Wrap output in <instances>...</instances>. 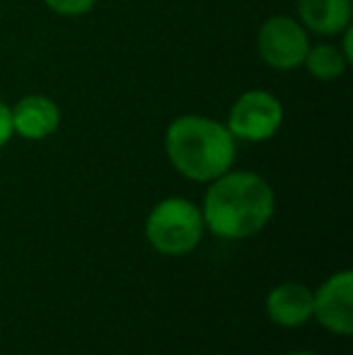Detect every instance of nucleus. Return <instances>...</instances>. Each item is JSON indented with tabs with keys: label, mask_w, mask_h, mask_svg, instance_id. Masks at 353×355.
I'll list each match as a JSON object with an SVG mask.
<instances>
[{
	"label": "nucleus",
	"mask_w": 353,
	"mask_h": 355,
	"mask_svg": "<svg viewBox=\"0 0 353 355\" xmlns=\"http://www.w3.org/2000/svg\"><path fill=\"white\" fill-rule=\"evenodd\" d=\"M276 211V196L264 177L255 172H230L213 179L203 198V225L223 239L257 234Z\"/></svg>",
	"instance_id": "1"
},
{
	"label": "nucleus",
	"mask_w": 353,
	"mask_h": 355,
	"mask_svg": "<svg viewBox=\"0 0 353 355\" xmlns=\"http://www.w3.org/2000/svg\"><path fill=\"white\" fill-rule=\"evenodd\" d=\"M165 153L182 177L213 182L235 162V138L216 119L187 114L167 126Z\"/></svg>",
	"instance_id": "2"
},
{
	"label": "nucleus",
	"mask_w": 353,
	"mask_h": 355,
	"mask_svg": "<svg viewBox=\"0 0 353 355\" xmlns=\"http://www.w3.org/2000/svg\"><path fill=\"white\" fill-rule=\"evenodd\" d=\"M203 215L196 203L187 198H165L148 215V242L167 257H179L196 249L203 234Z\"/></svg>",
	"instance_id": "3"
},
{
	"label": "nucleus",
	"mask_w": 353,
	"mask_h": 355,
	"mask_svg": "<svg viewBox=\"0 0 353 355\" xmlns=\"http://www.w3.org/2000/svg\"><path fill=\"white\" fill-rule=\"evenodd\" d=\"M283 123V104L266 89H250L240 94L227 114V131L235 141L261 143L276 136Z\"/></svg>",
	"instance_id": "4"
},
{
	"label": "nucleus",
	"mask_w": 353,
	"mask_h": 355,
	"mask_svg": "<svg viewBox=\"0 0 353 355\" xmlns=\"http://www.w3.org/2000/svg\"><path fill=\"white\" fill-rule=\"evenodd\" d=\"M261 61L273 71H293L300 68L310 49V39L300 22L288 15L268 17L257 37Z\"/></svg>",
	"instance_id": "5"
},
{
	"label": "nucleus",
	"mask_w": 353,
	"mask_h": 355,
	"mask_svg": "<svg viewBox=\"0 0 353 355\" xmlns=\"http://www.w3.org/2000/svg\"><path fill=\"white\" fill-rule=\"evenodd\" d=\"M312 317L325 329L339 336L353 334V273L341 271L332 276L315 293V307Z\"/></svg>",
	"instance_id": "6"
},
{
	"label": "nucleus",
	"mask_w": 353,
	"mask_h": 355,
	"mask_svg": "<svg viewBox=\"0 0 353 355\" xmlns=\"http://www.w3.org/2000/svg\"><path fill=\"white\" fill-rule=\"evenodd\" d=\"M10 114L12 131L27 141H44L61 126V109L46 94H27L15 107H10Z\"/></svg>",
	"instance_id": "7"
},
{
	"label": "nucleus",
	"mask_w": 353,
	"mask_h": 355,
	"mask_svg": "<svg viewBox=\"0 0 353 355\" xmlns=\"http://www.w3.org/2000/svg\"><path fill=\"white\" fill-rule=\"evenodd\" d=\"M312 307H315V293L307 285L293 281L281 283L266 297V312L271 322L288 329L302 327V324L310 322Z\"/></svg>",
	"instance_id": "8"
},
{
	"label": "nucleus",
	"mask_w": 353,
	"mask_h": 355,
	"mask_svg": "<svg viewBox=\"0 0 353 355\" xmlns=\"http://www.w3.org/2000/svg\"><path fill=\"white\" fill-rule=\"evenodd\" d=\"M298 15L305 29L332 37L351 24V0H298Z\"/></svg>",
	"instance_id": "9"
},
{
	"label": "nucleus",
	"mask_w": 353,
	"mask_h": 355,
	"mask_svg": "<svg viewBox=\"0 0 353 355\" xmlns=\"http://www.w3.org/2000/svg\"><path fill=\"white\" fill-rule=\"evenodd\" d=\"M302 66L307 68V73L312 78L322 80V83H332V80H339L344 75L346 66V56L332 44H320V46H310L307 49V56L302 61Z\"/></svg>",
	"instance_id": "10"
},
{
	"label": "nucleus",
	"mask_w": 353,
	"mask_h": 355,
	"mask_svg": "<svg viewBox=\"0 0 353 355\" xmlns=\"http://www.w3.org/2000/svg\"><path fill=\"white\" fill-rule=\"evenodd\" d=\"M53 12L63 15V17H80V15L89 12L97 0H44Z\"/></svg>",
	"instance_id": "11"
},
{
	"label": "nucleus",
	"mask_w": 353,
	"mask_h": 355,
	"mask_svg": "<svg viewBox=\"0 0 353 355\" xmlns=\"http://www.w3.org/2000/svg\"><path fill=\"white\" fill-rule=\"evenodd\" d=\"M12 114H10V107L0 99V148L12 138Z\"/></svg>",
	"instance_id": "12"
},
{
	"label": "nucleus",
	"mask_w": 353,
	"mask_h": 355,
	"mask_svg": "<svg viewBox=\"0 0 353 355\" xmlns=\"http://www.w3.org/2000/svg\"><path fill=\"white\" fill-rule=\"evenodd\" d=\"M288 355H315V353H310V351H295V353H288Z\"/></svg>",
	"instance_id": "13"
}]
</instances>
